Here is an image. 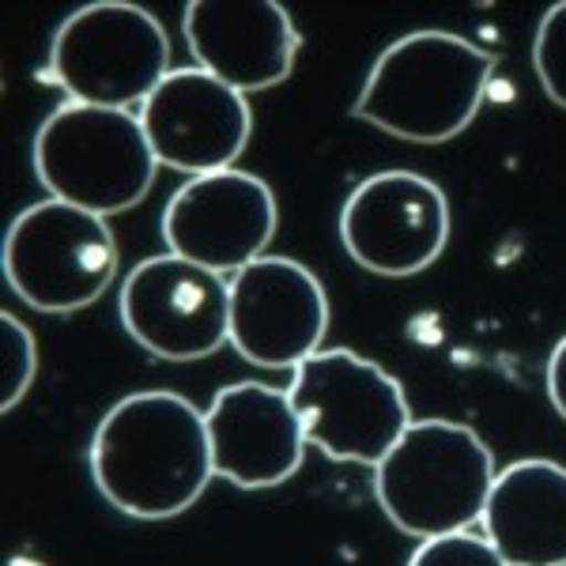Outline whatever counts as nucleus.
<instances>
[{
    "label": "nucleus",
    "instance_id": "5",
    "mask_svg": "<svg viewBox=\"0 0 566 566\" xmlns=\"http://www.w3.org/2000/svg\"><path fill=\"white\" fill-rule=\"evenodd\" d=\"M170 39L148 8L129 0H95L65 15L53 31L45 76L69 103L140 109L170 76Z\"/></svg>",
    "mask_w": 566,
    "mask_h": 566
},
{
    "label": "nucleus",
    "instance_id": "16",
    "mask_svg": "<svg viewBox=\"0 0 566 566\" xmlns=\"http://www.w3.org/2000/svg\"><path fill=\"white\" fill-rule=\"evenodd\" d=\"M533 69L544 95L566 109V0L552 4L536 23L533 39Z\"/></svg>",
    "mask_w": 566,
    "mask_h": 566
},
{
    "label": "nucleus",
    "instance_id": "12",
    "mask_svg": "<svg viewBox=\"0 0 566 566\" xmlns=\"http://www.w3.org/2000/svg\"><path fill=\"white\" fill-rule=\"evenodd\" d=\"M136 114L159 167L189 178L231 170L253 133L245 95L205 69H175Z\"/></svg>",
    "mask_w": 566,
    "mask_h": 566
},
{
    "label": "nucleus",
    "instance_id": "19",
    "mask_svg": "<svg viewBox=\"0 0 566 566\" xmlns=\"http://www.w3.org/2000/svg\"><path fill=\"white\" fill-rule=\"evenodd\" d=\"M547 400H552V408L566 419V336L559 344L552 348V355H547Z\"/></svg>",
    "mask_w": 566,
    "mask_h": 566
},
{
    "label": "nucleus",
    "instance_id": "11",
    "mask_svg": "<svg viewBox=\"0 0 566 566\" xmlns=\"http://www.w3.org/2000/svg\"><path fill=\"white\" fill-rule=\"evenodd\" d=\"M328 333L325 283L303 261L264 253L231 276V348L264 370H295Z\"/></svg>",
    "mask_w": 566,
    "mask_h": 566
},
{
    "label": "nucleus",
    "instance_id": "15",
    "mask_svg": "<svg viewBox=\"0 0 566 566\" xmlns=\"http://www.w3.org/2000/svg\"><path fill=\"white\" fill-rule=\"evenodd\" d=\"M480 525L506 566H566V464H506L491 483Z\"/></svg>",
    "mask_w": 566,
    "mask_h": 566
},
{
    "label": "nucleus",
    "instance_id": "3",
    "mask_svg": "<svg viewBox=\"0 0 566 566\" xmlns=\"http://www.w3.org/2000/svg\"><path fill=\"white\" fill-rule=\"evenodd\" d=\"M495 453L453 419H412L400 442L374 469V499L400 533L431 541L483 522Z\"/></svg>",
    "mask_w": 566,
    "mask_h": 566
},
{
    "label": "nucleus",
    "instance_id": "9",
    "mask_svg": "<svg viewBox=\"0 0 566 566\" xmlns=\"http://www.w3.org/2000/svg\"><path fill=\"white\" fill-rule=\"evenodd\" d=\"M340 242L348 258L374 276H416L450 245V200L427 175L378 170L344 200Z\"/></svg>",
    "mask_w": 566,
    "mask_h": 566
},
{
    "label": "nucleus",
    "instance_id": "13",
    "mask_svg": "<svg viewBox=\"0 0 566 566\" xmlns=\"http://www.w3.org/2000/svg\"><path fill=\"white\" fill-rule=\"evenodd\" d=\"M181 31L197 69L239 95L280 87L303 50V34L276 0H189Z\"/></svg>",
    "mask_w": 566,
    "mask_h": 566
},
{
    "label": "nucleus",
    "instance_id": "8",
    "mask_svg": "<svg viewBox=\"0 0 566 566\" xmlns=\"http://www.w3.org/2000/svg\"><path fill=\"white\" fill-rule=\"evenodd\" d=\"M117 314L151 359H208L231 344V280L175 253H159L125 276Z\"/></svg>",
    "mask_w": 566,
    "mask_h": 566
},
{
    "label": "nucleus",
    "instance_id": "4",
    "mask_svg": "<svg viewBox=\"0 0 566 566\" xmlns=\"http://www.w3.org/2000/svg\"><path fill=\"white\" fill-rule=\"evenodd\" d=\"M34 175L53 200L91 216H122L151 193L155 159L140 114L61 103L34 133Z\"/></svg>",
    "mask_w": 566,
    "mask_h": 566
},
{
    "label": "nucleus",
    "instance_id": "1",
    "mask_svg": "<svg viewBox=\"0 0 566 566\" xmlns=\"http://www.w3.org/2000/svg\"><path fill=\"white\" fill-rule=\"evenodd\" d=\"M87 469L117 514L136 522L186 514L216 480L205 412L170 389L129 392L98 419Z\"/></svg>",
    "mask_w": 566,
    "mask_h": 566
},
{
    "label": "nucleus",
    "instance_id": "7",
    "mask_svg": "<svg viewBox=\"0 0 566 566\" xmlns=\"http://www.w3.org/2000/svg\"><path fill=\"white\" fill-rule=\"evenodd\" d=\"M4 280L39 314H76L109 291L117 239L103 216L45 197L23 208L4 234Z\"/></svg>",
    "mask_w": 566,
    "mask_h": 566
},
{
    "label": "nucleus",
    "instance_id": "14",
    "mask_svg": "<svg viewBox=\"0 0 566 566\" xmlns=\"http://www.w3.org/2000/svg\"><path fill=\"white\" fill-rule=\"evenodd\" d=\"M216 476L242 491L280 488L303 469L306 427L291 392L264 381H234L205 412Z\"/></svg>",
    "mask_w": 566,
    "mask_h": 566
},
{
    "label": "nucleus",
    "instance_id": "6",
    "mask_svg": "<svg viewBox=\"0 0 566 566\" xmlns=\"http://www.w3.org/2000/svg\"><path fill=\"white\" fill-rule=\"evenodd\" d=\"M291 405L303 416L306 442L328 461L378 469L412 427V408L386 367L352 348H322L291 378Z\"/></svg>",
    "mask_w": 566,
    "mask_h": 566
},
{
    "label": "nucleus",
    "instance_id": "10",
    "mask_svg": "<svg viewBox=\"0 0 566 566\" xmlns=\"http://www.w3.org/2000/svg\"><path fill=\"white\" fill-rule=\"evenodd\" d=\"M280 227L272 186L250 170L186 178L163 208L167 253L231 280L269 253Z\"/></svg>",
    "mask_w": 566,
    "mask_h": 566
},
{
    "label": "nucleus",
    "instance_id": "18",
    "mask_svg": "<svg viewBox=\"0 0 566 566\" xmlns=\"http://www.w3.org/2000/svg\"><path fill=\"white\" fill-rule=\"evenodd\" d=\"M408 566H506V559L495 552V544L476 528H461V533L431 536L419 541Z\"/></svg>",
    "mask_w": 566,
    "mask_h": 566
},
{
    "label": "nucleus",
    "instance_id": "2",
    "mask_svg": "<svg viewBox=\"0 0 566 566\" xmlns=\"http://www.w3.org/2000/svg\"><path fill=\"white\" fill-rule=\"evenodd\" d=\"M495 57L453 31H416L378 53L352 114L408 144H446L476 122Z\"/></svg>",
    "mask_w": 566,
    "mask_h": 566
},
{
    "label": "nucleus",
    "instance_id": "17",
    "mask_svg": "<svg viewBox=\"0 0 566 566\" xmlns=\"http://www.w3.org/2000/svg\"><path fill=\"white\" fill-rule=\"evenodd\" d=\"M0 340H4V389H0V408L12 412L34 386V374H39V344H34L31 328L15 314H0Z\"/></svg>",
    "mask_w": 566,
    "mask_h": 566
}]
</instances>
